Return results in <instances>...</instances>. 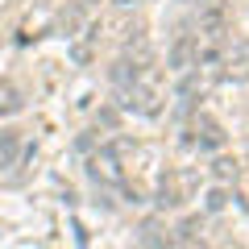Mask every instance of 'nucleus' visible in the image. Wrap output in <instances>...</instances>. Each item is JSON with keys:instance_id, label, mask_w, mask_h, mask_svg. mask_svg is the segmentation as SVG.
I'll list each match as a JSON object with an SVG mask.
<instances>
[{"instance_id": "f03ea898", "label": "nucleus", "mask_w": 249, "mask_h": 249, "mask_svg": "<svg viewBox=\"0 0 249 249\" xmlns=\"http://www.w3.org/2000/svg\"><path fill=\"white\" fill-rule=\"evenodd\" d=\"M137 245L142 249H170L175 245V232H170L162 220H145L142 229H137Z\"/></svg>"}, {"instance_id": "20e7f679", "label": "nucleus", "mask_w": 249, "mask_h": 249, "mask_svg": "<svg viewBox=\"0 0 249 249\" xmlns=\"http://www.w3.org/2000/svg\"><path fill=\"white\" fill-rule=\"evenodd\" d=\"M196 145L199 150H220L224 145V129L212 116H196Z\"/></svg>"}, {"instance_id": "423d86ee", "label": "nucleus", "mask_w": 249, "mask_h": 249, "mask_svg": "<svg viewBox=\"0 0 249 249\" xmlns=\"http://www.w3.org/2000/svg\"><path fill=\"white\" fill-rule=\"evenodd\" d=\"M224 79H232V83L249 79V54H232V58L224 62Z\"/></svg>"}, {"instance_id": "6e6552de", "label": "nucleus", "mask_w": 249, "mask_h": 249, "mask_svg": "<svg viewBox=\"0 0 249 249\" xmlns=\"http://www.w3.org/2000/svg\"><path fill=\"white\" fill-rule=\"evenodd\" d=\"M212 175L220 178V183H224V178H237V162H232V158H216L212 162Z\"/></svg>"}, {"instance_id": "9b49d317", "label": "nucleus", "mask_w": 249, "mask_h": 249, "mask_svg": "<svg viewBox=\"0 0 249 249\" xmlns=\"http://www.w3.org/2000/svg\"><path fill=\"white\" fill-rule=\"evenodd\" d=\"M183 4H191V0H183Z\"/></svg>"}, {"instance_id": "1a4fd4ad", "label": "nucleus", "mask_w": 249, "mask_h": 249, "mask_svg": "<svg viewBox=\"0 0 249 249\" xmlns=\"http://www.w3.org/2000/svg\"><path fill=\"white\" fill-rule=\"evenodd\" d=\"M224 204H229V196H224L220 187H212V191H208V212H220Z\"/></svg>"}, {"instance_id": "f257e3e1", "label": "nucleus", "mask_w": 249, "mask_h": 249, "mask_svg": "<svg viewBox=\"0 0 249 249\" xmlns=\"http://www.w3.org/2000/svg\"><path fill=\"white\" fill-rule=\"evenodd\" d=\"M166 67L178 71V75H187V71H196V67H199V42H196V34H175V42H170V50H166Z\"/></svg>"}, {"instance_id": "0eeeda50", "label": "nucleus", "mask_w": 249, "mask_h": 249, "mask_svg": "<svg viewBox=\"0 0 249 249\" xmlns=\"http://www.w3.org/2000/svg\"><path fill=\"white\" fill-rule=\"evenodd\" d=\"M158 204L162 208H178V183L170 175H162V183H158Z\"/></svg>"}, {"instance_id": "39448f33", "label": "nucleus", "mask_w": 249, "mask_h": 249, "mask_svg": "<svg viewBox=\"0 0 249 249\" xmlns=\"http://www.w3.org/2000/svg\"><path fill=\"white\" fill-rule=\"evenodd\" d=\"M21 158V133H0V166H17Z\"/></svg>"}, {"instance_id": "7ed1b4c3", "label": "nucleus", "mask_w": 249, "mask_h": 249, "mask_svg": "<svg viewBox=\"0 0 249 249\" xmlns=\"http://www.w3.org/2000/svg\"><path fill=\"white\" fill-rule=\"evenodd\" d=\"M91 178H96V183H121V166H116V150H100L96 158H91Z\"/></svg>"}, {"instance_id": "9d476101", "label": "nucleus", "mask_w": 249, "mask_h": 249, "mask_svg": "<svg viewBox=\"0 0 249 249\" xmlns=\"http://www.w3.org/2000/svg\"><path fill=\"white\" fill-rule=\"evenodd\" d=\"M183 249H208V245H204V241H196V237H187V241H183Z\"/></svg>"}]
</instances>
